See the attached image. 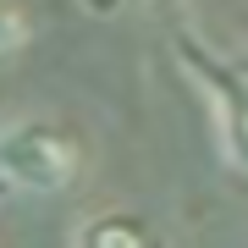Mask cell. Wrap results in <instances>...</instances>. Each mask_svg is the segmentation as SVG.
Listing matches in <instances>:
<instances>
[{
    "label": "cell",
    "instance_id": "obj_1",
    "mask_svg": "<svg viewBox=\"0 0 248 248\" xmlns=\"http://www.w3.org/2000/svg\"><path fill=\"white\" fill-rule=\"evenodd\" d=\"M78 143L66 133H55V127H6L0 133V177L11 187H22V193H61V187L78 182Z\"/></svg>",
    "mask_w": 248,
    "mask_h": 248
},
{
    "label": "cell",
    "instance_id": "obj_2",
    "mask_svg": "<svg viewBox=\"0 0 248 248\" xmlns=\"http://www.w3.org/2000/svg\"><path fill=\"white\" fill-rule=\"evenodd\" d=\"M78 248H149V237L133 215H94L78 232Z\"/></svg>",
    "mask_w": 248,
    "mask_h": 248
},
{
    "label": "cell",
    "instance_id": "obj_3",
    "mask_svg": "<svg viewBox=\"0 0 248 248\" xmlns=\"http://www.w3.org/2000/svg\"><path fill=\"white\" fill-rule=\"evenodd\" d=\"M215 99L226 105V149H232V160L248 171V94L237 89V83H221Z\"/></svg>",
    "mask_w": 248,
    "mask_h": 248
},
{
    "label": "cell",
    "instance_id": "obj_4",
    "mask_svg": "<svg viewBox=\"0 0 248 248\" xmlns=\"http://www.w3.org/2000/svg\"><path fill=\"white\" fill-rule=\"evenodd\" d=\"M22 33H28V22H22L17 0H0V55L17 50V45H22Z\"/></svg>",
    "mask_w": 248,
    "mask_h": 248
}]
</instances>
